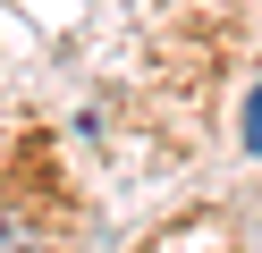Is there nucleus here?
Segmentation results:
<instances>
[{"label": "nucleus", "mask_w": 262, "mask_h": 253, "mask_svg": "<svg viewBox=\"0 0 262 253\" xmlns=\"http://www.w3.org/2000/svg\"><path fill=\"white\" fill-rule=\"evenodd\" d=\"M237 135H245V152H254V160H262V84H254V93H245V127H237Z\"/></svg>", "instance_id": "obj_1"}]
</instances>
